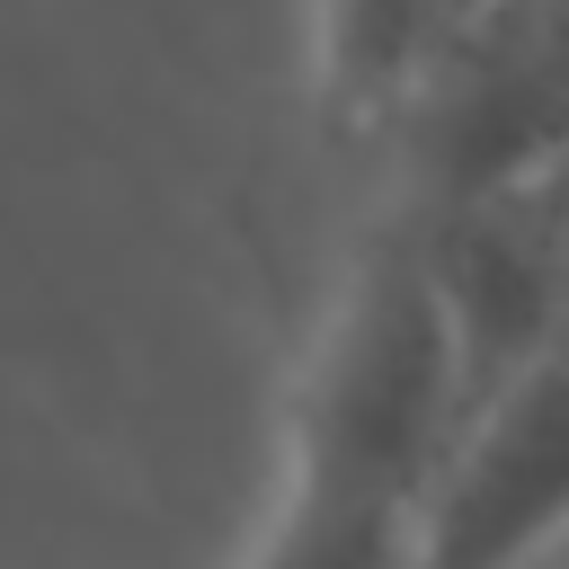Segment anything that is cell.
<instances>
[{
  "label": "cell",
  "mask_w": 569,
  "mask_h": 569,
  "mask_svg": "<svg viewBox=\"0 0 569 569\" xmlns=\"http://www.w3.org/2000/svg\"><path fill=\"white\" fill-rule=\"evenodd\" d=\"M409 222H418V249L445 302V338L462 365V418H471L569 311V151L498 187H471L436 213H409Z\"/></svg>",
  "instance_id": "obj_2"
},
{
  "label": "cell",
  "mask_w": 569,
  "mask_h": 569,
  "mask_svg": "<svg viewBox=\"0 0 569 569\" xmlns=\"http://www.w3.org/2000/svg\"><path fill=\"white\" fill-rule=\"evenodd\" d=\"M462 436V365L418 249L382 196L284 400V471L240 569H418Z\"/></svg>",
  "instance_id": "obj_1"
},
{
  "label": "cell",
  "mask_w": 569,
  "mask_h": 569,
  "mask_svg": "<svg viewBox=\"0 0 569 569\" xmlns=\"http://www.w3.org/2000/svg\"><path fill=\"white\" fill-rule=\"evenodd\" d=\"M569 533V311L462 418L418 569H525Z\"/></svg>",
  "instance_id": "obj_3"
}]
</instances>
